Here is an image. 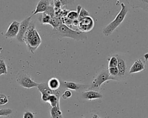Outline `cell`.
<instances>
[{"label": "cell", "instance_id": "1", "mask_svg": "<svg viewBox=\"0 0 148 118\" xmlns=\"http://www.w3.org/2000/svg\"><path fill=\"white\" fill-rule=\"evenodd\" d=\"M23 42L26 44L28 50L32 54L34 53L42 43V39L35 29L34 22L32 21H31L24 36Z\"/></svg>", "mask_w": 148, "mask_h": 118}, {"label": "cell", "instance_id": "2", "mask_svg": "<svg viewBox=\"0 0 148 118\" xmlns=\"http://www.w3.org/2000/svg\"><path fill=\"white\" fill-rule=\"evenodd\" d=\"M53 35L57 38L69 37L75 40H82L87 39L86 33L71 29L66 25L62 24L53 30Z\"/></svg>", "mask_w": 148, "mask_h": 118}, {"label": "cell", "instance_id": "3", "mask_svg": "<svg viewBox=\"0 0 148 118\" xmlns=\"http://www.w3.org/2000/svg\"><path fill=\"white\" fill-rule=\"evenodd\" d=\"M121 9L119 13L116 15L114 19L105 26L102 29V33L105 36H109L112 34L114 31L121 24V23L124 21L127 13L128 9L127 6L124 3H121Z\"/></svg>", "mask_w": 148, "mask_h": 118}, {"label": "cell", "instance_id": "4", "mask_svg": "<svg viewBox=\"0 0 148 118\" xmlns=\"http://www.w3.org/2000/svg\"><path fill=\"white\" fill-rule=\"evenodd\" d=\"M109 80H114V78L110 75L108 68H105L102 70L94 79L87 90H95L100 88L101 85Z\"/></svg>", "mask_w": 148, "mask_h": 118}, {"label": "cell", "instance_id": "5", "mask_svg": "<svg viewBox=\"0 0 148 118\" xmlns=\"http://www.w3.org/2000/svg\"><path fill=\"white\" fill-rule=\"evenodd\" d=\"M16 82L19 85L26 89L35 87L39 85L38 83L33 81L29 75L24 71H20L17 74Z\"/></svg>", "mask_w": 148, "mask_h": 118}, {"label": "cell", "instance_id": "6", "mask_svg": "<svg viewBox=\"0 0 148 118\" xmlns=\"http://www.w3.org/2000/svg\"><path fill=\"white\" fill-rule=\"evenodd\" d=\"M94 26V20L90 16H87L79 21L77 28L79 31L84 33H87L91 31Z\"/></svg>", "mask_w": 148, "mask_h": 118}, {"label": "cell", "instance_id": "7", "mask_svg": "<svg viewBox=\"0 0 148 118\" xmlns=\"http://www.w3.org/2000/svg\"><path fill=\"white\" fill-rule=\"evenodd\" d=\"M116 55L118 59V64L117 67L119 70V74L117 77H116V81L125 80L127 77V67L125 60L121 56L118 54H116Z\"/></svg>", "mask_w": 148, "mask_h": 118}, {"label": "cell", "instance_id": "8", "mask_svg": "<svg viewBox=\"0 0 148 118\" xmlns=\"http://www.w3.org/2000/svg\"><path fill=\"white\" fill-rule=\"evenodd\" d=\"M90 87V85L81 84L79 83H76L74 82H69L64 81L62 82V88L72 90L77 92H83L86 90Z\"/></svg>", "mask_w": 148, "mask_h": 118}, {"label": "cell", "instance_id": "9", "mask_svg": "<svg viewBox=\"0 0 148 118\" xmlns=\"http://www.w3.org/2000/svg\"><path fill=\"white\" fill-rule=\"evenodd\" d=\"M31 18L32 16L27 17L26 18H25L21 22H20L18 32L16 36L17 40H18L20 42H23V37L31 21Z\"/></svg>", "mask_w": 148, "mask_h": 118}, {"label": "cell", "instance_id": "10", "mask_svg": "<svg viewBox=\"0 0 148 118\" xmlns=\"http://www.w3.org/2000/svg\"><path fill=\"white\" fill-rule=\"evenodd\" d=\"M20 22L14 20L12 22V23L9 26L6 33H5L4 36L6 38L13 39L14 37H16L19 29Z\"/></svg>", "mask_w": 148, "mask_h": 118}, {"label": "cell", "instance_id": "11", "mask_svg": "<svg viewBox=\"0 0 148 118\" xmlns=\"http://www.w3.org/2000/svg\"><path fill=\"white\" fill-rule=\"evenodd\" d=\"M146 67V64L145 61L142 58L138 59L135 60L131 66L129 70V74H134L143 71Z\"/></svg>", "mask_w": 148, "mask_h": 118}, {"label": "cell", "instance_id": "12", "mask_svg": "<svg viewBox=\"0 0 148 118\" xmlns=\"http://www.w3.org/2000/svg\"><path fill=\"white\" fill-rule=\"evenodd\" d=\"M37 88H38V90L41 93V94H47L49 95L54 94L58 97L61 96V91L59 89L53 90L50 89L49 87L48 86L47 83L43 82V83H39V85L37 86Z\"/></svg>", "mask_w": 148, "mask_h": 118}, {"label": "cell", "instance_id": "13", "mask_svg": "<svg viewBox=\"0 0 148 118\" xmlns=\"http://www.w3.org/2000/svg\"><path fill=\"white\" fill-rule=\"evenodd\" d=\"M132 8H140L148 13V0H126Z\"/></svg>", "mask_w": 148, "mask_h": 118}, {"label": "cell", "instance_id": "14", "mask_svg": "<svg viewBox=\"0 0 148 118\" xmlns=\"http://www.w3.org/2000/svg\"><path fill=\"white\" fill-rule=\"evenodd\" d=\"M82 97L86 100H92L103 97L101 93L95 90H86L82 92Z\"/></svg>", "mask_w": 148, "mask_h": 118}, {"label": "cell", "instance_id": "15", "mask_svg": "<svg viewBox=\"0 0 148 118\" xmlns=\"http://www.w3.org/2000/svg\"><path fill=\"white\" fill-rule=\"evenodd\" d=\"M50 5V3L49 0H39V1L36 5V8L32 12V16L38 13H44Z\"/></svg>", "mask_w": 148, "mask_h": 118}, {"label": "cell", "instance_id": "16", "mask_svg": "<svg viewBox=\"0 0 148 118\" xmlns=\"http://www.w3.org/2000/svg\"><path fill=\"white\" fill-rule=\"evenodd\" d=\"M75 0H53L55 11L61 9L64 6H69L74 3Z\"/></svg>", "mask_w": 148, "mask_h": 118}, {"label": "cell", "instance_id": "17", "mask_svg": "<svg viewBox=\"0 0 148 118\" xmlns=\"http://www.w3.org/2000/svg\"><path fill=\"white\" fill-rule=\"evenodd\" d=\"M47 85L50 89L53 90H56L60 89L61 86V83L58 79L55 77H53L48 81Z\"/></svg>", "mask_w": 148, "mask_h": 118}, {"label": "cell", "instance_id": "18", "mask_svg": "<svg viewBox=\"0 0 148 118\" xmlns=\"http://www.w3.org/2000/svg\"><path fill=\"white\" fill-rule=\"evenodd\" d=\"M50 115L51 118H63L60 106L52 107L50 109Z\"/></svg>", "mask_w": 148, "mask_h": 118}, {"label": "cell", "instance_id": "19", "mask_svg": "<svg viewBox=\"0 0 148 118\" xmlns=\"http://www.w3.org/2000/svg\"><path fill=\"white\" fill-rule=\"evenodd\" d=\"M60 97H58L54 94L50 95L49 98V100L47 102L49 103L51 108L55 107L57 106H60Z\"/></svg>", "mask_w": 148, "mask_h": 118}, {"label": "cell", "instance_id": "20", "mask_svg": "<svg viewBox=\"0 0 148 118\" xmlns=\"http://www.w3.org/2000/svg\"><path fill=\"white\" fill-rule=\"evenodd\" d=\"M49 24L52 26L53 29H56L57 27H58L60 25L62 24V21L60 20V18L55 16L54 17L51 18Z\"/></svg>", "mask_w": 148, "mask_h": 118}, {"label": "cell", "instance_id": "21", "mask_svg": "<svg viewBox=\"0 0 148 118\" xmlns=\"http://www.w3.org/2000/svg\"><path fill=\"white\" fill-rule=\"evenodd\" d=\"M41 24H49L51 21V17L45 13H42L40 17L39 18Z\"/></svg>", "mask_w": 148, "mask_h": 118}, {"label": "cell", "instance_id": "22", "mask_svg": "<svg viewBox=\"0 0 148 118\" xmlns=\"http://www.w3.org/2000/svg\"><path fill=\"white\" fill-rule=\"evenodd\" d=\"M108 68L109 67H117L118 64V59L116 55V54L111 56L108 59Z\"/></svg>", "mask_w": 148, "mask_h": 118}, {"label": "cell", "instance_id": "23", "mask_svg": "<svg viewBox=\"0 0 148 118\" xmlns=\"http://www.w3.org/2000/svg\"><path fill=\"white\" fill-rule=\"evenodd\" d=\"M7 73L8 69L5 62L3 59H0V76L3 74L6 75Z\"/></svg>", "mask_w": 148, "mask_h": 118}, {"label": "cell", "instance_id": "24", "mask_svg": "<svg viewBox=\"0 0 148 118\" xmlns=\"http://www.w3.org/2000/svg\"><path fill=\"white\" fill-rule=\"evenodd\" d=\"M108 71L110 76L114 78V81H116V77L119 74V70L117 67H109Z\"/></svg>", "mask_w": 148, "mask_h": 118}, {"label": "cell", "instance_id": "25", "mask_svg": "<svg viewBox=\"0 0 148 118\" xmlns=\"http://www.w3.org/2000/svg\"><path fill=\"white\" fill-rule=\"evenodd\" d=\"M78 17H79L78 13L76 11H74V10L69 11L66 15V17L72 21L77 20L78 18Z\"/></svg>", "mask_w": 148, "mask_h": 118}, {"label": "cell", "instance_id": "26", "mask_svg": "<svg viewBox=\"0 0 148 118\" xmlns=\"http://www.w3.org/2000/svg\"><path fill=\"white\" fill-rule=\"evenodd\" d=\"M45 13L47 14V15L50 16L51 18L54 17L55 16H56V12H55V9H54V7L53 5H50L47 8L46 10L44 12Z\"/></svg>", "mask_w": 148, "mask_h": 118}, {"label": "cell", "instance_id": "27", "mask_svg": "<svg viewBox=\"0 0 148 118\" xmlns=\"http://www.w3.org/2000/svg\"><path fill=\"white\" fill-rule=\"evenodd\" d=\"M87 16H90V13L89 12L86 10L85 9H84L83 7H82L81 9V10L79 14V17H78V21L80 20L81 19L86 17H87Z\"/></svg>", "mask_w": 148, "mask_h": 118}, {"label": "cell", "instance_id": "28", "mask_svg": "<svg viewBox=\"0 0 148 118\" xmlns=\"http://www.w3.org/2000/svg\"><path fill=\"white\" fill-rule=\"evenodd\" d=\"M13 112L11 109H0V116H8L10 115Z\"/></svg>", "mask_w": 148, "mask_h": 118}, {"label": "cell", "instance_id": "29", "mask_svg": "<svg viewBox=\"0 0 148 118\" xmlns=\"http://www.w3.org/2000/svg\"><path fill=\"white\" fill-rule=\"evenodd\" d=\"M9 101L7 96L3 94H0V105H4Z\"/></svg>", "mask_w": 148, "mask_h": 118}, {"label": "cell", "instance_id": "30", "mask_svg": "<svg viewBox=\"0 0 148 118\" xmlns=\"http://www.w3.org/2000/svg\"><path fill=\"white\" fill-rule=\"evenodd\" d=\"M72 96V92H71L70 90H69V89L65 90L64 92V93L62 94V95H61L62 98L64 99V100H66V99H67V98H70Z\"/></svg>", "mask_w": 148, "mask_h": 118}, {"label": "cell", "instance_id": "31", "mask_svg": "<svg viewBox=\"0 0 148 118\" xmlns=\"http://www.w3.org/2000/svg\"><path fill=\"white\" fill-rule=\"evenodd\" d=\"M23 118H35V116L32 112L29 111H26L23 114Z\"/></svg>", "mask_w": 148, "mask_h": 118}, {"label": "cell", "instance_id": "32", "mask_svg": "<svg viewBox=\"0 0 148 118\" xmlns=\"http://www.w3.org/2000/svg\"><path fill=\"white\" fill-rule=\"evenodd\" d=\"M50 96V95H49L47 94H41V99L43 102H47Z\"/></svg>", "mask_w": 148, "mask_h": 118}, {"label": "cell", "instance_id": "33", "mask_svg": "<svg viewBox=\"0 0 148 118\" xmlns=\"http://www.w3.org/2000/svg\"><path fill=\"white\" fill-rule=\"evenodd\" d=\"M90 118H101V117L97 114H93Z\"/></svg>", "mask_w": 148, "mask_h": 118}, {"label": "cell", "instance_id": "34", "mask_svg": "<svg viewBox=\"0 0 148 118\" xmlns=\"http://www.w3.org/2000/svg\"><path fill=\"white\" fill-rule=\"evenodd\" d=\"M0 118H2V116H0Z\"/></svg>", "mask_w": 148, "mask_h": 118}]
</instances>
